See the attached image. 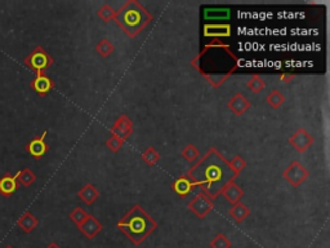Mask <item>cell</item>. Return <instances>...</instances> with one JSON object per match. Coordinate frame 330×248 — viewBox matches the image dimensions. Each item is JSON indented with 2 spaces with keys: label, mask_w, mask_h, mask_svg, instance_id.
Segmentation results:
<instances>
[{
  "label": "cell",
  "mask_w": 330,
  "mask_h": 248,
  "mask_svg": "<svg viewBox=\"0 0 330 248\" xmlns=\"http://www.w3.org/2000/svg\"><path fill=\"white\" fill-rule=\"evenodd\" d=\"M204 36L213 39H221L231 36V26L227 23H210L204 26Z\"/></svg>",
  "instance_id": "9a60e30c"
},
{
  "label": "cell",
  "mask_w": 330,
  "mask_h": 248,
  "mask_svg": "<svg viewBox=\"0 0 330 248\" xmlns=\"http://www.w3.org/2000/svg\"><path fill=\"white\" fill-rule=\"evenodd\" d=\"M196 188H198L196 182L194 181L187 173L183 175V176H179L178 179H176V181L173 182V186H172L174 193H176L178 196H181V198H186V196H188Z\"/></svg>",
  "instance_id": "7c38bea8"
},
{
  "label": "cell",
  "mask_w": 330,
  "mask_h": 248,
  "mask_svg": "<svg viewBox=\"0 0 330 248\" xmlns=\"http://www.w3.org/2000/svg\"><path fill=\"white\" fill-rule=\"evenodd\" d=\"M16 177H17V181H18V184L22 185V186H25V188L31 186V185H33L36 180L35 173H34L30 168H23L22 171H19L18 173L16 175Z\"/></svg>",
  "instance_id": "44dd1931"
},
{
  "label": "cell",
  "mask_w": 330,
  "mask_h": 248,
  "mask_svg": "<svg viewBox=\"0 0 330 248\" xmlns=\"http://www.w3.org/2000/svg\"><path fill=\"white\" fill-rule=\"evenodd\" d=\"M294 78H295V75H293V74H281L280 77H279V79L284 83H290L292 80H294Z\"/></svg>",
  "instance_id": "d6a6232c"
},
{
  "label": "cell",
  "mask_w": 330,
  "mask_h": 248,
  "mask_svg": "<svg viewBox=\"0 0 330 248\" xmlns=\"http://www.w3.org/2000/svg\"><path fill=\"white\" fill-rule=\"evenodd\" d=\"M206 19H226L230 17V11L226 8H209L204 11Z\"/></svg>",
  "instance_id": "d4e9b609"
},
{
  "label": "cell",
  "mask_w": 330,
  "mask_h": 248,
  "mask_svg": "<svg viewBox=\"0 0 330 248\" xmlns=\"http://www.w3.org/2000/svg\"><path fill=\"white\" fill-rule=\"evenodd\" d=\"M210 248H231L232 243L223 233H218L209 243Z\"/></svg>",
  "instance_id": "83f0119b"
},
{
  "label": "cell",
  "mask_w": 330,
  "mask_h": 248,
  "mask_svg": "<svg viewBox=\"0 0 330 248\" xmlns=\"http://www.w3.org/2000/svg\"><path fill=\"white\" fill-rule=\"evenodd\" d=\"M188 208H190V211L196 217L203 220L204 217H206L213 211V208H214V201L210 199L206 194L199 193L198 195H195L188 202Z\"/></svg>",
  "instance_id": "52a82bcc"
},
{
  "label": "cell",
  "mask_w": 330,
  "mask_h": 248,
  "mask_svg": "<svg viewBox=\"0 0 330 248\" xmlns=\"http://www.w3.org/2000/svg\"><path fill=\"white\" fill-rule=\"evenodd\" d=\"M6 248H13V247H11V245H8V247H6Z\"/></svg>",
  "instance_id": "e575fe53"
},
{
  "label": "cell",
  "mask_w": 330,
  "mask_h": 248,
  "mask_svg": "<svg viewBox=\"0 0 330 248\" xmlns=\"http://www.w3.org/2000/svg\"><path fill=\"white\" fill-rule=\"evenodd\" d=\"M199 155H200V153L196 149L195 145H187V146L182 150V157L187 160V162H195V160H198Z\"/></svg>",
  "instance_id": "4dcf8cb0"
},
{
  "label": "cell",
  "mask_w": 330,
  "mask_h": 248,
  "mask_svg": "<svg viewBox=\"0 0 330 248\" xmlns=\"http://www.w3.org/2000/svg\"><path fill=\"white\" fill-rule=\"evenodd\" d=\"M118 228L134 245L142 244L149 235L156 230L157 222L143 210L140 204H135L121 217L118 222Z\"/></svg>",
  "instance_id": "3957f363"
},
{
  "label": "cell",
  "mask_w": 330,
  "mask_h": 248,
  "mask_svg": "<svg viewBox=\"0 0 330 248\" xmlns=\"http://www.w3.org/2000/svg\"><path fill=\"white\" fill-rule=\"evenodd\" d=\"M251 101L246 98L242 93H235L227 102V108L237 116H241L251 109Z\"/></svg>",
  "instance_id": "4fadbf2b"
},
{
  "label": "cell",
  "mask_w": 330,
  "mask_h": 248,
  "mask_svg": "<svg viewBox=\"0 0 330 248\" xmlns=\"http://www.w3.org/2000/svg\"><path fill=\"white\" fill-rule=\"evenodd\" d=\"M94 51H96L97 53H98L101 57H108V56H111V53L115 51V47H114V44L111 43L108 39H102V40H99L98 43L96 44V47H94Z\"/></svg>",
  "instance_id": "7402d4cb"
},
{
  "label": "cell",
  "mask_w": 330,
  "mask_h": 248,
  "mask_svg": "<svg viewBox=\"0 0 330 248\" xmlns=\"http://www.w3.org/2000/svg\"><path fill=\"white\" fill-rule=\"evenodd\" d=\"M237 62L231 48L219 39H214L194 58L193 66L213 88H219L236 71Z\"/></svg>",
  "instance_id": "6da1fadb"
},
{
  "label": "cell",
  "mask_w": 330,
  "mask_h": 248,
  "mask_svg": "<svg viewBox=\"0 0 330 248\" xmlns=\"http://www.w3.org/2000/svg\"><path fill=\"white\" fill-rule=\"evenodd\" d=\"M115 13L116 11L110 4H103V6L97 11V16H98L99 19H102L103 22H110V21H113L114 17H115Z\"/></svg>",
  "instance_id": "4316f807"
},
{
  "label": "cell",
  "mask_w": 330,
  "mask_h": 248,
  "mask_svg": "<svg viewBox=\"0 0 330 248\" xmlns=\"http://www.w3.org/2000/svg\"><path fill=\"white\" fill-rule=\"evenodd\" d=\"M110 133L111 135L118 136L121 140L127 141L128 138L133 135V121L130 120L128 115L121 114V115L116 119L115 123L111 126Z\"/></svg>",
  "instance_id": "9c48e42d"
},
{
  "label": "cell",
  "mask_w": 330,
  "mask_h": 248,
  "mask_svg": "<svg viewBox=\"0 0 330 248\" xmlns=\"http://www.w3.org/2000/svg\"><path fill=\"white\" fill-rule=\"evenodd\" d=\"M142 160L147 165H155L160 160V153L155 150L154 147H149L142 153Z\"/></svg>",
  "instance_id": "f1b7e54d"
},
{
  "label": "cell",
  "mask_w": 330,
  "mask_h": 248,
  "mask_svg": "<svg viewBox=\"0 0 330 248\" xmlns=\"http://www.w3.org/2000/svg\"><path fill=\"white\" fill-rule=\"evenodd\" d=\"M102 229H103V225L92 215H89L88 218L84 221V224L81 226H79L80 232L86 235V238H88V239L96 238L102 232Z\"/></svg>",
  "instance_id": "5bb4252c"
},
{
  "label": "cell",
  "mask_w": 330,
  "mask_h": 248,
  "mask_svg": "<svg viewBox=\"0 0 330 248\" xmlns=\"http://www.w3.org/2000/svg\"><path fill=\"white\" fill-rule=\"evenodd\" d=\"M26 67H29L30 70H33L35 74H41L44 72L45 70L49 69L50 66H53L54 64V58L41 47V45H38L28 57L23 61Z\"/></svg>",
  "instance_id": "5b68a950"
},
{
  "label": "cell",
  "mask_w": 330,
  "mask_h": 248,
  "mask_svg": "<svg viewBox=\"0 0 330 248\" xmlns=\"http://www.w3.org/2000/svg\"><path fill=\"white\" fill-rule=\"evenodd\" d=\"M266 102L272 109H279L281 108L284 102H285V97H284V94L281 93L280 91H278V89H272L271 93L266 97Z\"/></svg>",
  "instance_id": "cb8c5ba5"
},
{
  "label": "cell",
  "mask_w": 330,
  "mask_h": 248,
  "mask_svg": "<svg viewBox=\"0 0 330 248\" xmlns=\"http://www.w3.org/2000/svg\"><path fill=\"white\" fill-rule=\"evenodd\" d=\"M124 142H125V141L121 140L120 137H118V136H115V135H111V137L108 138L107 142H106V145H107V147L113 153H118L119 150L123 147Z\"/></svg>",
  "instance_id": "1f68e13d"
},
{
  "label": "cell",
  "mask_w": 330,
  "mask_h": 248,
  "mask_svg": "<svg viewBox=\"0 0 330 248\" xmlns=\"http://www.w3.org/2000/svg\"><path fill=\"white\" fill-rule=\"evenodd\" d=\"M17 225L22 229V232L25 233H31L36 226L39 225V220L30 212V211H26L21 217L17 221Z\"/></svg>",
  "instance_id": "ffe728a7"
},
{
  "label": "cell",
  "mask_w": 330,
  "mask_h": 248,
  "mask_svg": "<svg viewBox=\"0 0 330 248\" xmlns=\"http://www.w3.org/2000/svg\"><path fill=\"white\" fill-rule=\"evenodd\" d=\"M229 167L232 171V173L235 175V177H237L240 176V173L245 169L246 162H245L241 155H235L231 160H229Z\"/></svg>",
  "instance_id": "484cf974"
},
{
  "label": "cell",
  "mask_w": 330,
  "mask_h": 248,
  "mask_svg": "<svg viewBox=\"0 0 330 248\" xmlns=\"http://www.w3.org/2000/svg\"><path fill=\"white\" fill-rule=\"evenodd\" d=\"M188 176L196 182L201 193L206 194L214 201L221 195L225 185L235 181V175L229 167V160L226 159L219 150L212 147L196 162L187 172Z\"/></svg>",
  "instance_id": "7a4b0ae2"
},
{
  "label": "cell",
  "mask_w": 330,
  "mask_h": 248,
  "mask_svg": "<svg viewBox=\"0 0 330 248\" xmlns=\"http://www.w3.org/2000/svg\"><path fill=\"white\" fill-rule=\"evenodd\" d=\"M288 142L298 153H305L306 150L310 149L314 145V137H312V135H310V132L306 128H299L288 138Z\"/></svg>",
  "instance_id": "ba28073f"
},
{
  "label": "cell",
  "mask_w": 330,
  "mask_h": 248,
  "mask_svg": "<svg viewBox=\"0 0 330 248\" xmlns=\"http://www.w3.org/2000/svg\"><path fill=\"white\" fill-rule=\"evenodd\" d=\"M77 196H79V198L81 199L84 203H87L88 206H91V204H93L94 202L99 198V191L97 190V188L94 186V185L86 184L79 190Z\"/></svg>",
  "instance_id": "d6986e66"
},
{
  "label": "cell",
  "mask_w": 330,
  "mask_h": 248,
  "mask_svg": "<svg viewBox=\"0 0 330 248\" xmlns=\"http://www.w3.org/2000/svg\"><path fill=\"white\" fill-rule=\"evenodd\" d=\"M264 87H266V82L263 80V78L257 74L252 75L251 79L246 82V88L253 93H259V92L263 91Z\"/></svg>",
  "instance_id": "603a6c76"
},
{
  "label": "cell",
  "mask_w": 330,
  "mask_h": 248,
  "mask_svg": "<svg viewBox=\"0 0 330 248\" xmlns=\"http://www.w3.org/2000/svg\"><path fill=\"white\" fill-rule=\"evenodd\" d=\"M47 248H61L57 243H50V244L47 245Z\"/></svg>",
  "instance_id": "836d02e7"
},
{
  "label": "cell",
  "mask_w": 330,
  "mask_h": 248,
  "mask_svg": "<svg viewBox=\"0 0 330 248\" xmlns=\"http://www.w3.org/2000/svg\"><path fill=\"white\" fill-rule=\"evenodd\" d=\"M88 216L89 215L87 213V211L82 210L81 207H76V208L70 213V220L79 228V226H81L82 224H84V221L88 218Z\"/></svg>",
  "instance_id": "f546056e"
},
{
  "label": "cell",
  "mask_w": 330,
  "mask_h": 248,
  "mask_svg": "<svg viewBox=\"0 0 330 248\" xmlns=\"http://www.w3.org/2000/svg\"><path fill=\"white\" fill-rule=\"evenodd\" d=\"M283 176L289 184L292 185L293 188H299L300 185L308 179L310 172H308V169L306 168L299 160H293V162L284 169Z\"/></svg>",
  "instance_id": "8992f818"
},
{
  "label": "cell",
  "mask_w": 330,
  "mask_h": 248,
  "mask_svg": "<svg viewBox=\"0 0 330 248\" xmlns=\"http://www.w3.org/2000/svg\"><path fill=\"white\" fill-rule=\"evenodd\" d=\"M18 186L19 184L17 181L16 175L6 173L0 177V195L6 196V198L13 195L17 189H18Z\"/></svg>",
  "instance_id": "e0dca14e"
},
{
  "label": "cell",
  "mask_w": 330,
  "mask_h": 248,
  "mask_svg": "<svg viewBox=\"0 0 330 248\" xmlns=\"http://www.w3.org/2000/svg\"><path fill=\"white\" fill-rule=\"evenodd\" d=\"M229 215L235 222L241 224L251 216V210L248 208L246 204L241 203V202H237V203L232 204V207L229 211Z\"/></svg>",
  "instance_id": "ac0fdd59"
},
{
  "label": "cell",
  "mask_w": 330,
  "mask_h": 248,
  "mask_svg": "<svg viewBox=\"0 0 330 248\" xmlns=\"http://www.w3.org/2000/svg\"><path fill=\"white\" fill-rule=\"evenodd\" d=\"M221 195H223V198L231 204H235L241 201L244 196V190L235 181H230L225 185V188L221 191Z\"/></svg>",
  "instance_id": "2e32d148"
},
{
  "label": "cell",
  "mask_w": 330,
  "mask_h": 248,
  "mask_svg": "<svg viewBox=\"0 0 330 248\" xmlns=\"http://www.w3.org/2000/svg\"><path fill=\"white\" fill-rule=\"evenodd\" d=\"M152 14L138 0L125 2L114 17L116 25L130 38L140 35L152 22Z\"/></svg>",
  "instance_id": "277c9868"
},
{
  "label": "cell",
  "mask_w": 330,
  "mask_h": 248,
  "mask_svg": "<svg viewBox=\"0 0 330 248\" xmlns=\"http://www.w3.org/2000/svg\"><path fill=\"white\" fill-rule=\"evenodd\" d=\"M30 88L35 92L38 96L45 97L53 88H54V82L52 78L48 77L47 74L41 72L36 74L35 78L30 82Z\"/></svg>",
  "instance_id": "8fae6325"
},
{
  "label": "cell",
  "mask_w": 330,
  "mask_h": 248,
  "mask_svg": "<svg viewBox=\"0 0 330 248\" xmlns=\"http://www.w3.org/2000/svg\"><path fill=\"white\" fill-rule=\"evenodd\" d=\"M48 135V131H44L41 135L36 136L33 140L29 141V143L26 145V152L31 155L35 159H40V158L44 157L45 154L49 150V146L48 143L45 142V137Z\"/></svg>",
  "instance_id": "30bf717a"
}]
</instances>
